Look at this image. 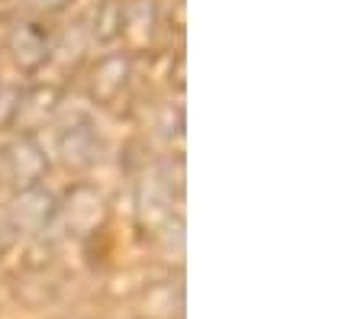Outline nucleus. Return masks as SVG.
Wrapping results in <instances>:
<instances>
[{
	"mask_svg": "<svg viewBox=\"0 0 361 319\" xmlns=\"http://www.w3.org/2000/svg\"><path fill=\"white\" fill-rule=\"evenodd\" d=\"M39 4H42V7H49V10H59V7H65L68 0H39Z\"/></svg>",
	"mask_w": 361,
	"mask_h": 319,
	"instance_id": "obj_1",
	"label": "nucleus"
}]
</instances>
